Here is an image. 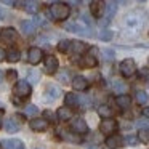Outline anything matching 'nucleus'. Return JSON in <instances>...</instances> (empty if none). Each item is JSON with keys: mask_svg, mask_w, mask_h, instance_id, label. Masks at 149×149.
<instances>
[{"mask_svg": "<svg viewBox=\"0 0 149 149\" xmlns=\"http://www.w3.org/2000/svg\"><path fill=\"white\" fill-rule=\"evenodd\" d=\"M125 143L127 144H136V143H138V138H135V136H127Z\"/></svg>", "mask_w": 149, "mask_h": 149, "instance_id": "nucleus-35", "label": "nucleus"}, {"mask_svg": "<svg viewBox=\"0 0 149 149\" xmlns=\"http://www.w3.org/2000/svg\"><path fill=\"white\" fill-rule=\"evenodd\" d=\"M56 117H58L59 120H63V122H66V120H71V119H72V111L69 109V106L59 107V109L56 111Z\"/></svg>", "mask_w": 149, "mask_h": 149, "instance_id": "nucleus-15", "label": "nucleus"}, {"mask_svg": "<svg viewBox=\"0 0 149 149\" xmlns=\"http://www.w3.org/2000/svg\"><path fill=\"white\" fill-rule=\"evenodd\" d=\"M100 39L103 40V42H109V40L112 39V32H111L109 29H103L100 32Z\"/></svg>", "mask_w": 149, "mask_h": 149, "instance_id": "nucleus-32", "label": "nucleus"}, {"mask_svg": "<svg viewBox=\"0 0 149 149\" xmlns=\"http://www.w3.org/2000/svg\"><path fill=\"white\" fill-rule=\"evenodd\" d=\"M31 128L34 130V132H45L47 128H48V122H47V119H32L31 120Z\"/></svg>", "mask_w": 149, "mask_h": 149, "instance_id": "nucleus-13", "label": "nucleus"}, {"mask_svg": "<svg viewBox=\"0 0 149 149\" xmlns=\"http://www.w3.org/2000/svg\"><path fill=\"white\" fill-rule=\"evenodd\" d=\"M19 58H21V53L18 52L16 48H11L10 52L7 53V59L10 63H18V61H19Z\"/></svg>", "mask_w": 149, "mask_h": 149, "instance_id": "nucleus-24", "label": "nucleus"}, {"mask_svg": "<svg viewBox=\"0 0 149 149\" xmlns=\"http://www.w3.org/2000/svg\"><path fill=\"white\" fill-rule=\"evenodd\" d=\"M64 104L69 107H75L79 106V96H75L74 93H66L64 96Z\"/></svg>", "mask_w": 149, "mask_h": 149, "instance_id": "nucleus-22", "label": "nucleus"}, {"mask_svg": "<svg viewBox=\"0 0 149 149\" xmlns=\"http://www.w3.org/2000/svg\"><path fill=\"white\" fill-rule=\"evenodd\" d=\"M58 96H59V90L55 87V85L47 87V90H45V101H55Z\"/></svg>", "mask_w": 149, "mask_h": 149, "instance_id": "nucleus-18", "label": "nucleus"}, {"mask_svg": "<svg viewBox=\"0 0 149 149\" xmlns=\"http://www.w3.org/2000/svg\"><path fill=\"white\" fill-rule=\"evenodd\" d=\"M136 101L139 104H144L148 101V93L146 91H136Z\"/></svg>", "mask_w": 149, "mask_h": 149, "instance_id": "nucleus-33", "label": "nucleus"}, {"mask_svg": "<svg viewBox=\"0 0 149 149\" xmlns=\"http://www.w3.org/2000/svg\"><path fill=\"white\" fill-rule=\"evenodd\" d=\"M21 31L26 36H32L36 32V24L32 21H21Z\"/></svg>", "mask_w": 149, "mask_h": 149, "instance_id": "nucleus-19", "label": "nucleus"}, {"mask_svg": "<svg viewBox=\"0 0 149 149\" xmlns=\"http://www.w3.org/2000/svg\"><path fill=\"white\" fill-rule=\"evenodd\" d=\"M74 53H77V55H80V53L87 52V45H85L84 42H79V40H75V42H71V48Z\"/></svg>", "mask_w": 149, "mask_h": 149, "instance_id": "nucleus-23", "label": "nucleus"}, {"mask_svg": "<svg viewBox=\"0 0 149 149\" xmlns=\"http://www.w3.org/2000/svg\"><path fill=\"white\" fill-rule=\"evenodd\" d=\"M23 8L31 15H37L40 10V2L39 0H24L23 2Z\"/></svg>", "mask_w": 149, "mask_h": 149, "instance_id": "nucleus-10", "label": "nucleus"}, {"mask_svg": "<svg viewBox=\"0 0 149 149\" xmlns=\"http://www.w3.org/2000/svg\"><path fill=\"white\" fill-rule=\"evenodd\" d=\"M125 90H127V85L123 84L122 80H114V91H116V93L122 95Z\"/></svg>", "mask_w": 149, "mask_h": 149, "instance_id": "nucleus-29", "label": "nucleus"}, {"mask_svg": "<svg viewBox=\"0 0 149 149\" xmlns=\"http://www.w3.org/2000/svg\"><path fill=\"white\" fill-rule=\"evenodd\" d=\"M0 39L3 40L5 43H13L18 39V32L13 27H3V29L0 31Z\"/></svg>", "mask_w": 149, "mask_h": 149, "instance_id": "nucleus-6", "label": "nucleus"}, {"mask_svg": "<svg viewBox=\"0 0 149 149\" xmlns=\"http://www.w3.org/2000/svg\"><path fill=\"white\" fill-rule=\"evenodd\" d=\"M69 13H71L69 5L61 3V2H55V3L50 7V16L56 21H64L66 18L69 16Z\"/></svg>", "mask_w": 149, "mask_h": 149, "instance_id": "nucleus-1", "label": "nucleus"}, {"mask_svg": "<svg viewBox=\"0 0 149 149\" xmlns=\"http://www.w3.org/2000/svg\"><path fill=\"white\" fill-rule=\"evenodd\" d=\"M72 87L77 91H85L88 88V80L85 77H82V75H77V77L72 79Z\"/></svg>", "mask_w": 149, "mask_h": 149, "instance_id": "nucleus-14", "label": "nucleus"}, {"mask_svg": "<svg viewBox=\"0 0 149 149\" xmlns=\"http://www.w3.org/2000/svg\"><path fill=\"white\" fill-rule=\"evenodd\" d=\"M48 2H58V0H48Z\"/></svg>", "mask_w": 149, "mask_h": 149, "instance_id": "nucleus-47", "label": "nucleus"}, {"mask_svg": "<svg viewBox=\"0 0 149 149\" xmlns=\"http://www.w3.org/2000/svg\"><path fill=\"white\" fill-rule=\"evenodd\" d=\"M58 79H59L61 82H64V84H68V82H69V75H68V72H64V74H59V75H58Z\"/></svg>", "mask_w": 149, "mask_h": 149, "instance_id": "nucleus-38", "label": "nucleus"}, {"mask_svg": "<svg viewBox=\"0 0 149 149\" xmlns=\"http://www.w3.org/2000/svg\"><path fill=\"white\" fill-rule=\"evenodd\" d=\"M148 74H149V69L148 68H143L141 71H139V77H148Z\"/></svg>", "mask_w": 149, "mask_h": 149, "instance_id": "nucleus-39", "label": "nucleus"}, {"mask_svg": "<svg viewBox=\"0 0 149 149\" xmlns=\"http://www.w3.org/2000/svg\"><path fill=\"white\" fill-rule=\"evenodd\" d=\"M69 3L71 5H79L80 3V0H69Z\"/></svg>", "mask_w": 149, "mask_h": 149, "instance_id": "nucleus-45", "label": "nucleus"}, {"mask_svg": "<svg viewBox=\"0 0 149 149\" xmlns=\"http://www.w3.org/2000/svg\"><path fill=\"white\" fill-rule=\"evenodd\" d=\"M138 141L144 143V144H149V128H141L138 132Z\"/></svg>", "mask_w": 149, "mask_h": 149, "instance_id": "nucleus-25", "label": "nucleus"}, {"mask_svg": "<svg viewBox=\"0 0 149 149\" xmlns=\"http://www.w3.org/2000/svg\"><path fill=\"white\" fill-rule=\"evenodd\" d=\"M120 72H122L123 77H132L133 74L136 72V64L133 59H123L122 63H120Z\"/></svg>", "mask_w": 149, "mask_h": 149, "instance_id": "nucleus-3", "label": "nucleus"}, {"mask_svg": "<svg viewBox=\"0 0 149 149\" xmlns=\"http://www.w3.org/2000/svg\"><path fill=\"white\" fill-rule=\"evenodd\" d=\"M7 79L10 82H16V79H18V72L15 71V69H10V71H7Z\"/></svg>", "mask_w": 149, "mask_h": 149, "instance_id": "nucleus-34", "label": "nucleus"}, {"mask_svg": "<svg viewBox=\"0 0 149 149\" xmlns=\"http://www.w3.org/2000/svg\"><path fill=\"white\" fill-rule=\"evenodd\" d=\"M106 11V2L104 0H93L90 3V13L95 18H101Z\"/></svg>", "mask_w": 149, "mask_h": 149, "instance_id": "nucleus-5", "label": "nucleus"}, {"mask_svg": "<svg viewBox=\"0 0 149 149\" xmlns=\"http://www.w3.org/2000/svg\"><path fill=\"white\" fill-rule=\"evenodd\" d=\"M3 125V111L0 109V127Z\"/></svg>", "mask_w": 149, "mask_h": 149, "instance_id": "nucleus-44", "label": "nucleus"}, {"mask_svg": "<svg viewBox=\"0 0 149 149\" xmlns=\"http://www.w3.org/2000/svg\"><path fill=\"white\" fill-rule=\"evenodd\" d=\"M69 48H71V40H61V42L58 43V50L61 53H68Z\"/></svg>", "mask_w": 149, "mask_h": 149, "instance_id": "nucleus-31", "label": "nucleus"}, {"mask_svg": "<svg viewBox=\"0 0 149 149\" xmlns=\"http://www.w3.org/2000/svg\"><path fill=\"white\" fill-rule=\"evenodd\" d=\"M43 116H45L47 120H52V122H55V116L52 114V111H45V112H43Z\"/></svg>", "mask_w": 149, "mask_h": 149, "instance_id": "nucleus-37", "label": "nucleus"}, {"mask_svg": "<svg viewBox=\"0 0 149 149\" xmlns=\"http://www.w3.org/2000/svg\"><path fill=\"white\" fill-rule=\"evenodd\" d=\"M71 128H72L74 133H79V135H85V133H88V125H87V122H85L82 117H77V119L72 120Z\"/></svg>", "mask_w": 149, "mask_h": 149, "instance_id": "nucleus-7", "label": "nucleus"}, {"mask_svg": "<svg viewBox=\"0 0 149 149\" xmlns=\"http://www.w3.org/2000/svg\"><path fill=\"white\" fill-rule=\"evenodd\" d=\"M43 61H45V71L48 72V74H55V72L58 71V59L53 55H48Z\"/></svg>", "mask_w": 149, "mask_h": 149, "instance_id": "nucleus-11", "label": "nucleus"}, {"mask_svg": "<svg viewBox=\"0 0 149 149\" xmlns=\"http://www.w3.org/2000/svg\"><path fill=\"white\" fill-rule=\"evenodd\" d=\"M138 2H144V0H138Z\"/></svg>", "mask_w": 149, "mask_h": 149, "instance_id": "nucleus-48", "label": "nucleus"}, {"mask_svg": "<svg viewBox=\"0 0 149 149\" xmlns=\"http://www.w3.org/2000/svg\"><path fill=\"white\" fill-rule=\"evenodd\" d=\"M103 53H104V56H106V58L107 59H114V52H112V50H103Z\"/></svg>", "mask_w": 149, "mask_h": 149, "instance_id": "nucleus-36", "label": "nucleus"}, {"mask_svg": "<svg viewBox=\"0 0 149 149\" xmlns=\"http://www.w3.org/2000/svg\"><path fill=\"white\" fill-rule=\"evenodd\" d=\"M13 91H15V95L19 96V98H27L31 95V91H32V88H31V85L27 80H19V82H16Z\"/></svg>", "mask_w": 149, "mask_h": 149, "instance_id": "nucleus-2", "label": "nucleus"}, {"mask_svg": "<svg viewBox=\"0 0 149 149\" xmlns=\"http://www.w3.org/2000/svg\"><path fill=\"white\" fill-rule=\"evenodd\" d=\"M106 10H107V18H106V21H104V24H107V23H109V19L114 16V15H116V10H117L116 3H114V2H112V3H109V5L106 7Z\"/></svg>", "mask_w": 149, "mask_h": 149, "instance_id": "nucleus-28", "label": "nucleus"}, {"mask_svg": "<svg viewBox=\"0 0 149 149\" xmlns=\"http://www.w3.org/2000/svg\"><path fill=\"white\" fill-rule=\"evenodd\" d=\"M40 77H42V75H40L39 71H31L29 77H27V82H29V84H37V82L40 80Z\"/></svg>", "mask_w": 149, "mask_h": 149, "instance_id": "nucleus-30", "label": "nucleus"}, {"mask_svg": "<svg viewBox=\"0 0 149 149\" xmlns=\"http://www.w3.org/2000/svg\"><path fill=\"white\" fill-rule=\"evenodd\" d=\"M5 59H7V52L3 48H0V63L5 61Z\"/></svg>", "mask_w": 149, "mask_h": 149, "instance_id": "nucleus-40", "label": "nucleus"}, {"mask_svg": "<svg viewBox=\"0 0 149 149\" xmlns=\"http://www.w3.org/2000/svg\"><path fill=\"white\" fill-rule=\"evenodd\" d=\"M100 130L104 135H112L117 130V122L112 119V117H107V119H103V122L100 123Z\"/></svg>", "mask_w": 149, "mask_h": 149, "instance_id": "nucleus-4", "label": "nucleus"}, {"mask_svg": "<svg viewBox=\"0 0 149 149\" xmlns=\"http://www.w3.org/2000/svg\"><path fill=\"white\" fill-rule=\"evenodd\" d=\"M120 144H122V139H120V136L114 135V133L106 138V148H107V149H117Z\"/></svg>", "mask_w": 149, "mask_h": 149, "instance_id": "nucleus-16", "label": "nucleus"}, {"mask_svg": "<svg viewBox=\"0 0 149 149\" xmlns=\"http://www.w3.org/2000/svg\"><path fill=\"white\" fill-rule=\"evenodd\" d=\"M119 3H127V0H119Z\"/></svg>", "mask_w": 149, "mask_h": 149, "instance_id": "nucleus-46", "label": "nucleus"}, {"mask_svg": "<svg viewBox=\"0 0 149 149\" xmlns=\"http://www.w3.org/2000/svg\"><path fill=\"white\" fill-rule=\"evenodd\" d=\"M37 149H43V148H37Z\"/></svg>", "mask_w": 149, "mask_h": 149, "instance_id": "nucleus-49", "label": "nucleus"}, {"mask_svg": "<svg viewBox=\"0 0 149 149\" xmlns=\"http://www.w3.org/2000/svg\"><path fill=\"white\" fill-rule=\"evenodd\" d=\"M98 114H100L103 119H107V117H112V109H111L109 106H106V104H103V106H100V109H98Z\"/></svg>", "mask_w": 149, "mask_h": 149, "instance_id": "nucleus-26", "label": "nucleus"}, {"mask_svg": "<svg viewBox=\"0 0 149 149\" xmlns=\"http://www.w3.org/2000/svg\"><path fill=\"white\" fill-rule=\"evenodd\" d=\"M116 103L119 107H122V109H128L130 106H132V98L128 96V95H119V96L116 98Z\"/></svg>", "mask_w": 149, "mask_h": 149, "instance_id": "nucleus-17", "label": "nucleus"}, {"mask_svg": "<svg viewBox=\"0 0 149 149\" xmlns=\"http://www.w3.org/2000/svg\"><path fill=\"white\" fill-rule=\"evenodd\" d=\"M64 29L69 31V32H74V34H82V36H91L90 31H87L84 26H80V24L77 23H66L64 24Z\"/></svg>", "mask_w": 149, "mask_h": 149, "instance_id": "nucleus-9", "label": "nucleus"}, {"mask_svg": "<svg viewBox=\"0 0 149 149\" xmlns=\"http://www.w3.org/2000/svg\"><path fill=\"white\" fill-rule=\"evenodd\" d=\"M0 2H2V3H5V5H15V2H16V0H0Z\"/></svg>", "mask_w": 149, "mask_h": 149, "instance_id": "nucleus-42", "label": "nucleus"}, {"mask_svg": "<svg viewBox=\"0 0 149 149\" xmlns=\"http://www.w3.org/2000/svg\"><path fill=\"white\" fill-rule=\"evenodd\" d=\"M2 149H26L24 148V143L19 139H3L0 143Z\"/></svg>", "mask_w": 149, "mask_h": 149, "instance_id": "nucleus-12", "label": "nucleus"}, {"mask_svg": "<svg viewBox=\"0 0 149 149\" xmlns=\"http://www.w3.org/2000/svg\"><path fill=\"white\" fill-rule=\"evenodd\" d=\"M37 112H39V107L36 106V104H27L26 107H24V116H37Z\"/></svg>", "mask_w": 149, "mask_h": 149, "instance_id": "nucleus-27", "label": "nucleus"}, {"mask_svg": "<svg viewBox=\"0 0 149 149\" xmlns=\"http://www.w3.org/2000/svg\"><path fill=\"white\" fill-rule=\"evenodd\" d=\"M80 64L84 66V68H95V66L98 64V59L95 58L93 55H85L84 58L80 59Z\"/></svg>", "mask_w": 149, "mask_h": 149, "instance_id": "nucleus-20", "label": "nucleus"}, {"mask_svg": "<svg viewBox=\"0 0 149 149\" xmlns=\"http://www.w3.org/2000/svg\"><path fill=\"white\" fill-rule=\"evenodd\" d=\"M5 130H7L8 133H16L18 130H19V125H18L15 117H10V119L5 122Z\"/></svg>", "mask_w": 149, "mask_h": 149, "instance_id": "nucleus-21", "label": "nucleus"}, {"mask_svg": "<svg viewBox=\"0 0 149 149\" xmlns=\"http://www.w3.org/2000/svg\"><path fill=\"white\" fill-rule=\"evenodd\" d=\"M143 116H144L146 119H149V107H144V109H143Z\"/></svg>", "mask_w": 149, "mask_h": 149, "instance_id": "nucleus-43", "label": "nucleus"}, {"mask_svg": "<svg viewBox=\"0 0 149 149\" xmlns=\"http://www.w3.org/2000/svg\"><path fill=\"white\" fill-rule=\"evenodd\" d=\"M34 21H36V23H34V24H45V19H43L42 16H37V18H36V19H34Z\"/></svg>", "mask_w": 149, "mask_h": 149, "instance_id": "nucleus-41", "label": "nucleus"}, {"mask_svg": "<svg viewBox=\"0 0 149 149\" xmlns=\"http://www.w3.org/2000/svg\"><path fill=\"white\" fill-rule=\"evenodd\" d=\"M27 59H29L31 64H39L43 59V52L39 48V47H32L27 53Z\"/></svg>", "mask_w": 149, "mask_h": 149, "instance_id": "nucleus-8", "label": "nucleus"}]
</instances>
